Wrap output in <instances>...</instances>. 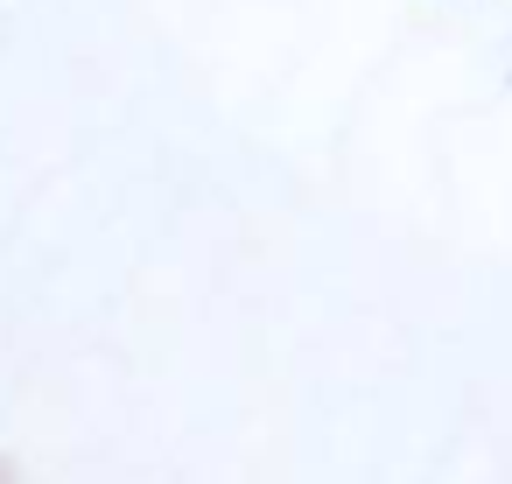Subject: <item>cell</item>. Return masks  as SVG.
I'll return each instance as SVG.
<instances>
[{
    "mask_svg": "<svg viewBox=\"0 0 512 484\" xmlns=\"http://www.w3.org/2000/svg\"><path fill=\"white\" fill-rule=\"evenodd\" d=\"M0 484H22V470H15V456L0 449Z\"/></svg>",
    "mask_w": 512,
    "mask_h": 484,
    "instance_id": "cell-1",
    "label": "cell"
},
{
    "mask_svg": "<svg viewBox=\"0 0 512 484\" xmlns=\"http://www.w3.org/2000/svg\"><path fill=\"white\" fill-rule=\"evenodd\" d=\"M505 78H512V71H505Z\"/></svg>",
    "mask_w": 512,
    "mask_h": 484,
    "instance_id": "cell-2",
    "label": "cell"
}]
</instances>
